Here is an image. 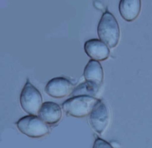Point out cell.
<instances>
[{
    "label": "cell",
    "instance_id": "cell-1",
    "mask_svg": "<svg viewBox=\"0 0 152 148\" xmlns=\"http://www.w3.org/2000/svg\"><path fill=\"white\" fill-rule=\"evenodd\" d=\"M99 39L110 48L115 47L120 38V29L117 19L108 11L102 15L97 27Z\"/></svg>",
    "mask_w": 152,
    "mask_h": 148
},
{
    "label": "cell",
    "instance_id": "cell-2",
    "mask_svg": "<svg viewBox=\"0 0 152 148\" xmlns=\"http://www.w3.org/2000/svg\"><path fill=\"white\" fill-rule=\"evenodd\" d=\"M100 100L91 96H75L65 101L62 104V108L69 116L83 118L90 114Z\"/></svg>",
    "mask_w": 152,
    "mask_h": 148
},
{
    "label": "cell",
    "instance_id": "cell-3",
    "mask_svg": "<svg viewBox=\"0 0 152 148\" xmlns=\"http://www.w3.org/2000/svg\"><path fill=\"white\" fill-rule=\"evenodd\" d=\"M17 126L21 133L33 138L42 137L50 132L47 123L37 115L22 117L17 123Z\"/></svg>",
    "mask_w": 152,
    "mask_h": 148
},
{
    "label": "cell",
    "instance_id": "cell-4",
    "mask_svg": "<svg viewBox=\"0 0 152 148\" xmlns=\"http://www.w3.org/2000/svg\"><path fill=\"white\" fill-rule=\"evenodd\" d=\"M20 102L26 113L29 115H37L43 104V99L40 91L28 81L21 91Z\"/></svg>",
    "mask_w": 152,
    "mask_h": 148
},
{
    "label": "cell",
    "instance_id": "cell-5",
    "mask_svg": "<svg viewBox=\"0 0 152 148\" xmlns=\"http://www.w3.org/2000/svg\"><path fill=\"white\" fill-rule=\"evenodd\" d=\"M89 116L90 124L94 131L102 135L110 122V114L105 104L101 100L94 107Z\"/></svg>",
    "mask_w": 152,
    "mask_h": 148
},
{
    "label": "cell",
    "instance_id": "cell-6",
    "mask_svg": "<svg viewBox=\"0 0 152 148\" xmlns=\"http://www.w3.org/2000/svg\"><path fill=\"white\" fill-rule=\"evenodd\" d=\"M74 89L73 84L69 80L63 77H57L47 83L45 91L50 97L61 98L71 94Z\"/></svg>",
    "mask_w": 152,
    "mask_h": 148
},
{
    "label": "cell",
    "instance_id": "cell-7",
    "mask_svg": "<svg viewBox=\"0 0 152 148\" xmlns=\"http://www.w3.org/2000/svg\"><path fill=\"white\" fill-rule=\"evenodd\" d=\"M84 49L88 57L92 59L97 61L106 60L110 54L107 46L101 40L97 39H91L86 41Z\"/></svg>",
    "mask_w": 152,
    "mask_h": 148
},
{
    "label": "cell",
    "instance_id": "cell-8",
    "mask_svg": "<svg viewBox=\"0 0 152 148\" xmlns=\"http://www.w3.org/2000/svg\"><path fill=\"white\" fill-rule=\"evenodd\" d=\"M38 115L47 124L53 125L60 121L62 117V112L58 104L48 102L43 103Z\"/></svg>",
    "mask_w": 152,
    "mask_h": 148
},
{
    "label": "cell",
    "instance_id": "cell-9",
    "mask_svg": "<svg viewBox=\"0 0 152 148\" xmlns=\"http://www.w3.org/2000/svg\"><path fill=\"white\" fill-rule=\"evenodd\" d=\"M141 0H121L119 10L123 18L127 22L137 19L141 10Z\"/></svg>",
    "mask_w": 152,
    "mask_h": 148
},
{
    "label": "cell",
    "instance_id": "cell-10",
    "mask_svg": "<svg viewBox=\"0 0 152 148\" xmlns=\"http://www.w3.org/2000/svg\"><path fill=\"white\" fill-rule=\"evenodd\" d=\"M83 75L86 81L100 87L104 80V71L99 61L90 60L84 68Z\"/></svg>",
    "mask_w": 152,
    "mask_h": 148
},
{
    "label": "cell",
    "instance_id": "cell-11",
    "mask_svg": "<svg viewBox=\"0 0 152 148\" xmlns=\"http://www.w3.org/2000/svg\"><path fill=\"white\" fill-rule=\"evenodd\" d=\"M99 86L86 81L75 88L71 94L73 97L88 96L95 97L99 92Z\"/></svg>",
    "mask_w": 152,
    "mask_h": 148
},
{
    "label": "cell",
    "instance_id": "cell-12",
    "mask_svg": "<svg viewBox=\"0 0 152 148\" xmlns=\"http://www.w3.org/2000/svg\"><path fill=\"white\" fill-rule=\"evenodd\" d=\"M93 148H114L110 143L97 137L94 142Z\"/></svg>",
    "mask_w": 152,
    "mask_h": 148
}]
</instances>
